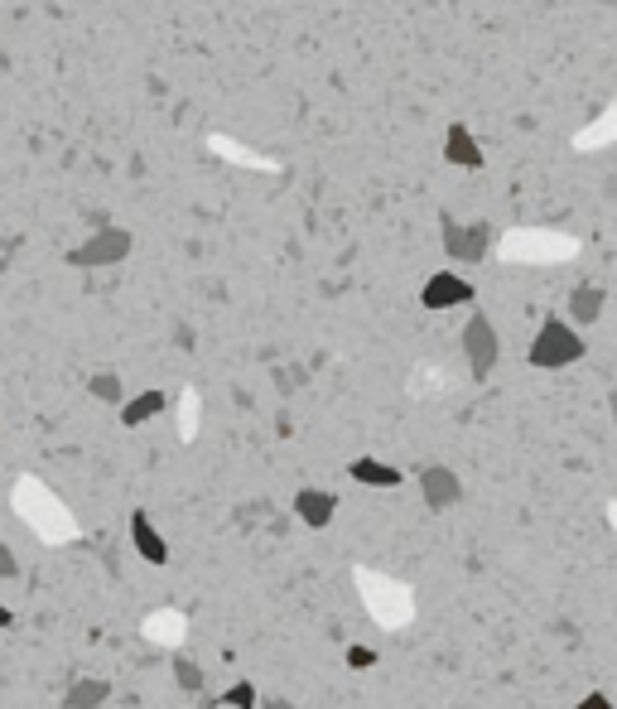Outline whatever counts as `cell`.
Listing matches in <instances>:
<instances>
[{"label":"cell","mask_w":617,"mask_h":709,"mask_svg":"<svg viewBox=\"0 0 617 709\" xmlns=\"http://www.w3.org/2000/svg\"><path fill=\"white\" fill-rule=\"evenodd\" d=\"M584 353H589V343H584V333L569 324V319H545V324L536 328V338H531V348H526L531 367H540V372L574 367Z\"/></svg>","instance_id":"cell-1"},{"label":"cell","mask_w":617,"mask_h":709,"mask_svg":"<svg viewBox=\"0 0 617 709\" xmlns=\"http://www.w3.org/2000/svg\"><path fill=\"white\" fill-rule=\"evenodd\" d=\"M135 237L126 227H97L87 242H78L68 251V266H82V271H97V266H116V261H126L131 256Z\"/></svg>","instance_id":"cell-2"},{"label":"cell","mask_w":617,"mask_h":709,"mask_svg":"<svg viewBox=\"0 0 617 709\" xmlns=\"http://www.w3.org/2000/svg\"><path fill=\"white\" fill-rule=\"evenodd\" d=\"M439 242H444V256H449V261L478 266V261H487V246H492V227H487V222H454V218H439Z\"/></svg>","instance_id":"cell-3"},{"label":"cell","mask_w":617,"mask_h":709,"mask_svg":"<svg viewBox=\"0 0 617 709\" xmlns=\"http://www.w3.org/2000/svg\"><path fill=\"white\" fill-rule=\"evenodd\" d=\"M463 357H468L473 382H487V377H492V367H497V357H502V338H497V328H492L487 314H473V319L463 324Z\"/></svg>","instance_id":"cell-4"},{"label":"cell","mask_w":617,"mask_h":709,"mask_svg":"<svg viewBox=\"0 0 617 709\" xmlns=\"http://www.w3.org/2000/svg\"><path fill=\"white\" fill-rule=\"evenodd\" d=\"M415 488H420L430 512H449V507L463 502V478L449 464H420L415 468Z\"/></svg>","instance_id":"cell-5"},{"label":"cell","mask_w":617,"mask_h":709,"mask_svg":"<svg viewBox=\"0 0 617 709\" xmlns=\"http://www.w3.org/2000/svg\"><path fill=\"white\" fill-rule=\"evenodd\" d=\"M478 300V290H473V280H463L458 271H434L425 285H420V304L434 309V314H444V309H463V304Z\"/></svg>","instance_id":"cell-6"},{"label":"cell","mask_w":617,"mask_h":709,"mask_svg":"<svg viewBox=\"0 0 617 709\" xmlns=\"http://www.w3.org/2000/svg\"><path fill=\"white\" fill-rule=\"evenodd\" d=\"M290 512H295L299 526L323 531V526H333V517H338V492H328V488H299L295 502H290Z\"/></svg>","instance_id":"cell-7"},{"label":"cell","mask_w":617,"mask_h":709,"mask_svg":"<svg viewBox=\"0 0 617 709\" xmlns=\"http://www.w3.org/2000/svg\"><path fill=\"white\" fill-rule=\"evenodd\" d=\"M348 478L357 488H376V492H391L405 483V473L396 464H386V459H372V454H357L348 459Z\"/></svg>","instance_id":"cell-8"},{"label":"cell","mask_w":617,"mask_h":709,"mask_svg":"<svg viewBox=\"0 0 617 709\" xmlns=\"http://www.w3.org/2000/svg\"><path fill=\"white\" fill-rule=\"evenodd\" d=\"M131 550L145 565H169V541L160 536V526L150 521V512H131Z\"/></svg>","instance_id":"cell-9"},{"label":"cell","mask_w":617,"mask_h":709,"mask_svg":"<svg viewBox=\"0 0 617 709\" xmlns=\"http://www.w3.org/2000/svg\"><path fill=\"white\" fill-rule=\"evenodd\" d=\"M444 160L458 164V169H483V164H487L478 136H473L463 121H449V131H444Z\"/></svg>","instance_id":"cell-10"},{"label":"cell","mask_w":617,"mask_h":709,"mask_svg":"<svg viewBox=\"0 0 617 709\" xmlns=\"http://www.w3.org/2000/svg\"><path fill=\"white\" fill-rule=\"evenodd\" d=\"M164 406H169V396L155 391V386H150V391H135V396L121 401V425H126V430H140V425H150Z\"/></svg>","instance_id":"cell-11"},{"label":"cell","mask_w":617,"mask_h":709,"mask_svg":"<svg viewBox=\"0 0 617 709\" xmlns=\"http://www.w3.org/2000/svg\"><path fill=\"white\" fill-rule=\"evenodd\" d=\"M107 700H111L107 676H78V681L68 685V695H63V705L68 709H102Z\"/></svg>","instance_id":"cell-12"},{"label":"cell","mask_w":617,"mask_h":709,"mask_svg":"<svg viewBox=\"0 0 617 709\" xmlns=\"http://www.w3.org/2000/svg\"><path fill=\"white\" fill-rule=\"evenodd\" d=\"M603 304H608V295L598 290V285H579L574 295H569V319H574V328H589L603 319Z\"/></svg>","instance_id":"cell-13"},{"label":"cell","mask_w":617,"mask_h":709,"mask_svg":"<svg viewBox=\"0 0 617 709\" xmlns=\"http://www.w3.org/2000/svg\"><path fill=\"white\" fill-rule=\"evenodd\" d=\"M87 396H92V401H102V406L121 410V401H126V382H121V372H92V377H87Z\"/></svg>","instance_id":"cell-14"},{"label":"cell","mask_w":617,"mask_h":709,"mask_svg":"<svg viewBox=\"0 0 617 709\" xmlns=\"http://www.w3.org/2000/svg\"><path fill=\"white\" fill-rule=\"evenodd\" d=\"M217 705L227 709H261V690H256V681H232L227 690H222V700Z\"/></svg>","instance_id":"cell-15"},{"label":"cell","mask_w":617,"mask_h":709,"mask_svg":"<svg viewBox=\"0 0 617 709\" xmlns=\"http://www.w3.org/2000/svg\"><path fill=\"white\" fill-rule=\"evenodd\" d=\"M174 685H179L184 695H198V690H203V666H193L188 656H179V661H174Z\"/></svg>","instance_id":"cell-16"},{"label":"cell","mask_w":617,"mask_h":709,"mask_svg":"<svg viewBox=\"0 0 617 709\" xmlns=\"http://www.w3.org/2000/svg\"><path fill=\"white\" fill-rule=\"evenodd\" d=\"M613 131H617V102H613V111H608V116L598 121V131H589V136H579V145H584V150H598V145H603V140L613 136Z\"/></svg>","instance_id":"cell-17"},{"label":"cell","mask_w":617,"mask_h":709,"mask_svg":"<svg viewBox=\"0 0 617 709\" xmlns=\"http://www.w3.org/2000/svg\"><path fill=\"white\" fill-rule=\"evenodd\" d=\"M343 656H348L352 671H372L376 666V647H362V642H348V652Z\"/></svg>","instance_id":"cell-18"},{"label":"cell","mask_w":617,"mask_h":709,"mask_svg":"<svg viewBox=\"0 0 617 709\" xmlns=\"http://www.w3.org/2000/svg\"><path fill=\"white\" fill-rule=\"evenodd\" d=\"M0 579H20V560H15V550L0 541Z\"/></svg>","instance_id":"cell-19"},{"label":"cell","mask_w":617,"mask_h":709,"mask_svg":"<svg viewBox=\"0 0 617 709\" xmlns=\"http://www.w3.org/2000/svg\"><path fill=\"white\" fill-rule=\"evenodd\" d=\"M574 709H617V705H613V695H603V690H589V695H584V700H579Z\"/></svg>","instance_id":"cell-20"},{"label":"cell","mask_w":617,"mask_h":709,"mask_svg":"<svg viewBox=\"0 0 617 709\" xmlns=\"http://www.w3.org/2000/svg\"><path fill=\"white\" fill-rule=\"evenodd\" d=\"M261 709H295V705H290V700H280V695H275V700H261Z\"/></svg>","instance_id":"cell-21"},{"label":"cell","mask_w":617,"mask_h":709,"mask_svg":"<svg viewBox=\"0 0 617 709\" xmlns=\"http://www.w3.org/2000/svg\"><path fill=\"white\" fill-rule=\"evenodd\" d=\"M0 628H15V613H10L5 603H0Z\"/></svg>","instance_id":"cell-22"}]
</instances>
